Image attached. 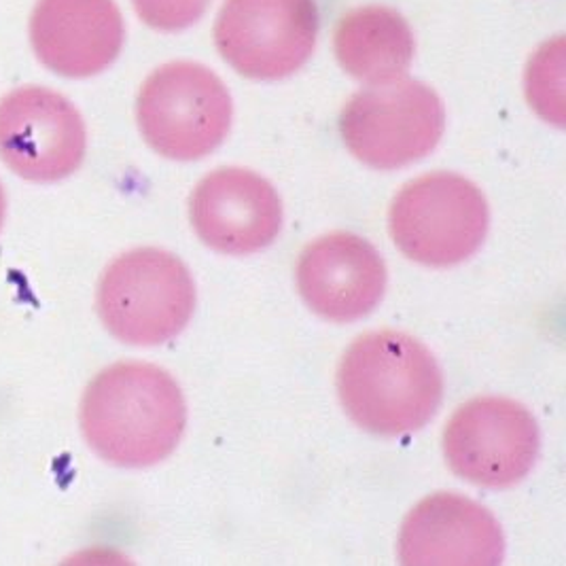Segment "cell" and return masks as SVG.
Listing matches in <instances>:
<instances>
[{"label":"cell","mask_w":566,"mask_h":566,"mask_svg":"<svg viewBox=\"0 0 566 566\" xmlns=\"http://www.w3.org/2000/svg\"><path fill=\"white\" fill-rule=\"evenodd\" d=\"M85 151V122L66 96L24 85L0 98V159L20 179L64 180L77 172Z\"/></svg>","instance_id":"obj_9"},{"label":"cell","mask_w":566,"mask_h":566,"mask_svg":"<svg viewBox=\"0 0 566 566\" xmlns=\"http://www.w3.org/2000/svg\"><path fill=\"white\" fill-rule=\"evenodd\" d=\"M501 524L480 503L457 492L420 501L399 535V560L408 566H494L503 563Z\"/></svg>","instance_id":"obj_12"},{"label":"cell","mask_w":566,"mask_h":566,"mask_svg":"<svg viewBox=\"0 0 566 566\" xmlns=\"http://www.w3.org/2000/svg\"><path fill=\"white\" fill-rule=\"evenodd\" d=\"M36 60L55 75H101L122 53L124 15L115 0H36L30 24Z\"/></svg>","instance_id":"obj_11"},{"label":"cell","mask_w":566,"mask_h":566,"mask_svg":"<svg viewBox=\"0 0 566 566\" xmlns=\"http://www.w3.org/2000/svg\"><path fill=\"white\" fill-rule=\"evenodd\" d=\"M316 34L314 0H226L214 24V45L242 77L279 81L308 62Z\"/></svg>","instance_id":"obj_8"},{"label":"cell","mask_w":566,"mask_h":566,"mask_svg":"<svg viewBox=\"0 0 566 566\" xmlns=\"http://www.w3.org/2000/svg\"><path fill=\"white\" fill-rule=\"evenodd\" d=\"M232 96L205 64L170 62L145 78L136 122L155 154L193 161L212 154L232 128Z\"/></svg>","instance_id":"obj_4"},{"label":"cell","mask_w":566,"mask_h":566,"mask_svg":"<svg viewBox=\"0 0 566 566\" xmlns=\"http://www.w3.org/2000/svg\"><path fill=\"white\" fill-rule=\"evenodd\" d=\"M339 66L369 85L397 81L412 66L416 41L401 13L382 4L359 7L335 28Z\"/></svg>","instance_id":"obj_14"},{"label":"cell","mask_w":566,"mask_h":566,"mask_svg":"<svg viewBox=\"0 0 566 566\" xmlns=\"http://www.w3.org/2000/svg\"><path fill=\"white\" fill-rule=\"evenodd\" d=\"M446 129L433 87L397 78L357 92L342 111L339 134L348 151L376 170H397L431 154Z\"/></svg>","instance_id":"obj_6"},{"label":"cell","mask_w":566,"mask_h":566,"mask_svg":"<svg viewBox=\"0 0 566 566\" xmlns=\"http://www.w3.org/2000/svg\"><path fill=\"white\" fill-rule=\"evenodd\" d=\"M489 226L482 189L454 172L410 180L388 212V230L399 251L431 268H450L471 258L482 247Z\"/></svg>","instance_id":"obj_5"},{"label":"cell","mask_w":566,"mask_h":566,"mask_svg":"<svg viewBox=\"0 0 566 566\" xmlns=\"http://www.w3.org/2000/svg\"><path fill=\"white\" fill-rule=\"evenodd\" d=\"M297 286L308 308L332 323H353L376 308L387 289L380 253L355 233H327L297 261Z\"/></svg>","instance_id":"obj_13"},{"label":"cell","mask_w":566,"mask_h":566,"mask_svg":"<svg viewBox=\"0 0 566 566\" xmlns=\"http://www.w3.org/2000/svg\"><path fill=\"white\" fill-rule=\"evenodd\" d=\"M337 395L360 429L401 438L438 412L443 378L431 350L399 332L360 335L337 369Z\"/></svg>","instance_id":"obj_2"},{"label":"cell","mask_w":566,"mask_h":566,"mask_svg":"<svg viewBox=\"0 0 566 566\" xmlns=\"http://www.w3.org/2000/svg\"><path fill=\"white\" fill-rule=\"evenodd\" d=\"M96 306L104 327L132 346L164 344L187 327L196 284L177 255L136 249L108 263Z\"/></svg>","instance_id":"obj_3"},{"label":"cell","mask_w":566,"mask_h":566,"mask_svg":"<svg viewBox=\"0 0 566 566\" xmlns=\"http://www.w3.org/2000/svg\"><path fill=\"white\" fill-rule=\"evenodd\" d=\"M81 431L90 448L115 467L161 463L179 446L187 408L175 378L140 360L101 371L81 399Z\"/></svg>","instance_id":"obj_1"},{"label":"cell","mask_w":566,"mask_h":566,"mask_svg":"<svg viewBox=\"0 0 566 566\" xmlns=\"http://www.w3.org/2000/svg\"><path fill=\"white\" fill-rule=\"evenodd\" d=\"M4 212H7V196H4V189L0 185V230H2V223H4Z\"/></svg>","instance_id":"obj_17"},{"label":"cell","mask_w":566,"mask_h":566,"mask_svg":"<svg viewBox=\"0 0 566 566\" xmlns=\"http://www.w3.org/2000/svg\"><path fill=\"white\" fill-rule=\"evenodd\" d=\"M563 69H565V39L556 36L545 45H541L539 52L533 55L526 71L528 103L547 124H554L558 128H563L565 124Z\"/></svg>","instance_id":"obj_15"},{"label":"cell","mask_w":566,"mask_h":566,"mask_svg":"<svg viewBox=\"0 0 566 566\" xmlns=\"http://www.w3.org/2000/svg\"><path fill=\"white\" fill-rule=\"evenodd\" d=\"M539 427L522 403L478 397L461 406L443 431V454L464 482L482 489H512L539 454Z\"/></svg>","instance_id":"obj_7"},{"label":"cell","mask_w":566,"mask_h":566,"mask_svg":"<svg viewBox=\"0 0 566 566\" xmlns=\"http://www.w3.org/2000/svg\"><path fill=\"white\" fill-rule=\"evenodd\" d=\"M189 219L212 251L251 255L279 238L283 202L276 189L253 170L217 168L193 189Z\"/></svg>","instance_id":"obj_10"},{"label":"cell","mask_w":566,"mask_h":566,"mask_svg":"<svg viewBox=\"0 0 566 566\" xmlns=\"http://www.w3.org/2000/svg\"><path fill=\"white\" fill-rule=\"evenodd\" d=\"M210 0H132L136 15L159 32L193 27L207 13Z\"/></svg>","instance_id":"obj_16"}]
</instances>
